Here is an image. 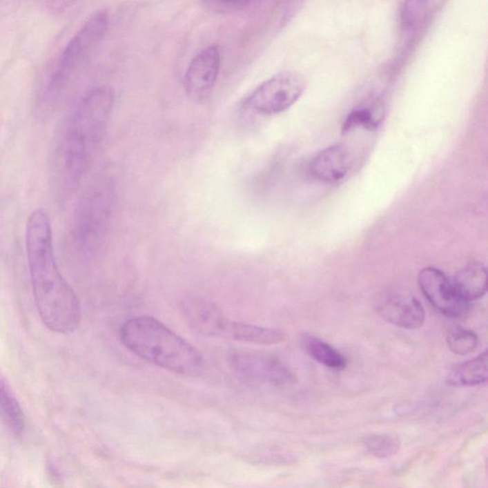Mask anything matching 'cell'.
<instances>
[{
  "label": "cell",
  "instance_id": "6da1fadb",
  "mask_svg": "<svg viewBox=\"0 0 488 488\" xmlns=\"http://www.w3.org/2000/svg\"><path fill=\"white\" fill-rule=\"evenodd\" d=\"M26 251L40 320L50 331L64 335L74 333L81 322V306L76 292L57 267L51 222L43 209L35 210L30 215Z\"/></svg>",
  "mask_w": 488,
  "mask_h": 488
},
{
  "label": "cell",
  "instance_id": "7a4b0ae2",
  "mask_svg": "<svg viewBox=\"0 0 488 488\" xmlns=\"http://www.w3.org/2000/svg\"><path fill=\"white\" fill-rule=\"evenodd\" d=\"M114 104V90L100 85L87 92L72 113L59 150L60 177L66 188L77 186L91 166Z\"/></svg>",
  "mask_w": 488,
  "mask_h": 488
},
{
  "label": "cell",
  "instance_id": "3957f363",
  "mask_svg": "<svg viewBox=\"0 0 488 488\" xmlns=\"http://www.w3.org/2000/svg\"><path fill=\"white\" fill-rule=\"evenodd\" d=\"M120 340L140 359L185 377H197L206 367L204 355L155 318H132L122 325Z\"/></svg>",
  "mask_w": 488,
  "mask_h": 488
},
{
  "label": "cell",
  "instance_id": "277c9868",
  "mask_svg": "<svg viewBox=\"0 0 488 488\" xmlns=\"http://www.w3.org/2000/svg\"><path fill=\"white\" fill-rule=\"evenodd\" d=\"M109 16L105 10L92 12L66 45L45 90V108L55 106L64 96L77 75L86 66L108 30Z\"/></svg>",
  "mask_w": 488,
  "mask_h": 488
},
{
  "label": "cell",
  "instance_id": "5b68a950",
  "mask_svg": "<svg viewBox=\"0 0 488 488\" xmlns=\"http://www.w3.org/2000/svg\"><path fill=\"white\" fill-rule=\"evenodd\" d=\"M304 79L295 72H282L259 85L244 99V108L262 115H274L290 108L302 97Z\"/></svg>",
  "mask_w": 488,
  "mask_h": 488
},
{
  "label": "cell",
  "instance_id": "8992f818",
  "mask_svg": "<svg viewBox=\"0 0 488 488\" xmlns=\"http://www.w3.org/2000/svg\"><path fill=\"white\" fill-rule=\"evenodd\" d=\"M230 365L236 374L249 382L275 385L287 384L294 380L289 367L277 358L256 352L234 353Z\"/></svg>",
  "mask_w": 488,
  "mask_h": 488
},
{
  "label": "cell",
  "instance_id": "52a82bcc",
  "mask_svg": "<svg viewBox=\"0 0 488 488\" xmlns=\"http://www.w3.org/2000/svg\"><path fill=\"white\" fill-rule=\"evenodd\" d=\"M418 282L432 306L445 316L459 318L469 309V302L459 296L453 282L440 270L433 267L422 269Z\"/></svg>",
  "mask_w": 488,
  "mask_h": 488
},
{
  "label": "cell",
  "instance_id": "ba28073f",
  "mask_svg": "<svg viewBox=\"0 0 488 488\" xmlns=\"http://www.w3.org/2000/svg\"><path fill=\"white\" fill-rule=\"evenodd\" d=\"M220 64L222 57L217 45H209L197 52L185 72L184 86L186 94L192 99L207 96L216 84Z\"/></svg>",
  "mask_w": 488,
  "mask_h": 488
},
{
  "label": "cell",
  "instance_id": "9c48e42d",
  "mask_svg": "<svg viewBox=\"0 0 488 488\" xmlns=\"http://www.w3.org/2000/svg\"><path fill=\"white\" fill-rule=\"evenodd\" d=\"M380 316L387 322L407 329H417L424 324L425 314L422 304L412 295L387 291L377 302Z\"/></svg>",
  "mask_w": 488,
  "mask_h": 488
},
{
  "label": "cell",
  "instance_id": "30bf717a",
  "mask_svg": "<svg viewBox=\"0 0 488 488\" xmlns=\"http://www.w3.org/2000/svg\"><path fill=\"white\" fill-rule=\"evenodd\" d=\"M182 313L191 329L209 337H217L220 324L226 319L216 302L204 297L185 300L182 302Z\"/></svg>",
  "mask_w": 488,
  "mask_h": 488
},
{
  "label": "cell",
  "instance_id": "8fae6325",
  "mask_svg": "<svg viewBox=\"0 0 488 488\" xmlns=\"http://www.w3.org/2000/svg\"><path fill=\"white\" fill-rule=\"evenodd\" d=\"M217 337L257 345H276L286 340L282 330L234 322L227 318L220 324Z\"/></svg>",
  "mask_w": 488,
  "mask_h": 488
},
{
  "label": "cell",
  "instance_id": "7c38bea8",
  "mask_svg": "<svg viewBox=\"0 0 488 488\" xmlns=\"http://www.w3.org/2000/svg\"><path fill=\"white\" fill-rule=\"evenodd\" d=\"M350 155L344 145H333L320 152L310 164V172L324 182H336L347 176L350 168Z\"/></svg>",
  "mask_w": 488,
  "mask_h": 488
},
{
  "label": "cell",
  "instance_id": "4fadbf2b",
  "mask_svg": "<svg viewBox=\"0 0 488 488\" xmlns=\"http://www.w3.org/2000/svg\"><path fill=\"white\" fill-rule=\"evenodd\" d=\"M452 282L465 302L479 300L485 296L487 290V267L482 262H471L457 273Z\"/></svg>",
  "mask_w": 488,
  "mask_h": 488
},
{
  "label": "cell",
  "instance_id": "5bb4252c",
  "mask_svg": "<svg viewBox=\"0 0 488 488\" xmlns=\"http://www.w3.org/2000/svg\"><path fill=\"white\" fill-rule=\"evenodd\" d=\"M487 351L482 353L452 369L447 376V382L453 387H474L485 384L488 378Z\"/></svg>",
  "mask_w": 488,
  "mask_h": 488
},
{
  "label": "cell",
  "instance_id": "9a60e30c",
  "mask_svg": "<svg viewBox=\"0 0 488 488\" xmlns=\"http://www.w3.org/2000/svg\"><path fill=\"white\" fill-rule=\"evenodd\" d=\"M0 419L6 425L7 429L16 436H20L23 433L25 429L23 410L1 372H0Z\"/></svg>",
  "mask_w": 488,
  "mask_h": 488
},
{
  "label": "cell",
  "instance_id": "2e32d148",
  "mask_svg": "<svg viewBox=\"0 0 488 488\" xmlns=\"http://www.w3.org/2000/svg\"><path fill=\"white\" fill-rule=\"evenodd\" d=\"M302 344L310 357L325 367L332 369H342L347 367V360L342 353L319 338L305 335Z\"/></svg>",
  "mask_w": 488,
  "mask_h": 488
},
{
  "label": "cell",
  "instance_id": "e0dca14e",
  "mask_svg": "<svg viewBox=\"0 0 488 488\" xmlns=\"http://www.w3.org/2000/svg\"><path fill=\"white\" fill-rule=\"evenodd\" d=\"M367 452L377 458H390L399 451V438L391 434H376L367 437L364 440Z\"/></svg>",
  "mask_w": 488,
  "mask_h": 488
},
{
  "label": "cell",
  "instance_id": "ac0fdd59",
  "mask_svg": "<svg viewBox=\"0 0 488 488\" xmlns=\"http://www.w3.org/2000/svg\"><path fill=\"white\" fill-rule=\"evenodd\" d=\"M478 344L479 339L471 330L456 329L450 331L447 336L449 349L460 356H465L474 351Z\"/></svg>",
  "mask_w": 488,
  "mask_h": 488
},
{
  "label": "cell",
  "instance_id": "d6986e66",
  "mask_svg": "<svg viewBox=\"0 0 488 488\" xmlns=\"http://www.w3.org/2000/svg\"><path fill=\"white\" fill-rule=\"evenodd\" d=\"M379 121L373 114L371 110L369 108H360L354 110L350 113L349 116L345 119L344 127V131H350L358 126H364L367 128H376Z\"/></svg>",
  "mask_w": 488,
  "mask_h": 488
},
{
  "label": "cell",
  "instance_id": "ffe728a7",
  "mask_svg": "<svg viewBox=\"0 0 488 488\" xmlns=\"http://www.w3.org/2000/svg\"><path fill=\"white\" fill-rule=\"evenodd\" d=\"M425 9V2L409 1L405 2L400 12V23L404 30H411L414 28L420 21V17L424 14Z\"/></svg>",
  "mask_w": 488,
  "mask_h": 488
},
{
  "label": "cell",
  "instance_id": "44dd1931",
  "mask_svg": "<svg viewBox=\"0 0 488 488\" xmlns=\"http://www.w3.org/2000/svg\"><path fill=\"white\" fill-rule=\"evenodd\" d=\"M202 4L209 11L225 14L245 11L252 7L255 2L250 1V0H242V1L240 0H236V1H233V0L232 1H219V0L217 1L215 0V1H204L202 2Z\"/></svg>",
  "mask_w": 488,
  "mask_h": 488
},
{
  "label": "cell",
  "instance_id": "7402d4cb",
  "mask_svg": "<svg viewBox=\"0 0 488 488\" xmlns=\"http://www.w3.org/2000/svg\"><path fill=\"white\" fill-rule=\"evenodd\" d=\"M45 4H46L47 6H48L50 9H52V11L62 12V11H64V10L70 8V7H71L72 4H75V2L50 1V2H46V3H45Z\"/></svg>",
  "mask_w": 488,
  "mask_h": 488
}]
</instances>
